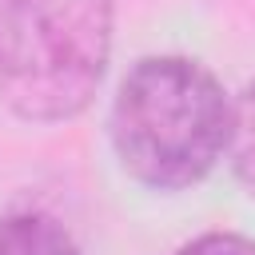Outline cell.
Instances as JSON below:
<instances>
[{
	"label": "cell",
	"instance_id": "cell-1",
	"mask_svg": "<svg viewBox=\"0 0 255 255\" xmlns=\"http://www.w3.org/2000/svg\"><path fill=\"white\" fill-rule=\"evenodd\" d=\"M108 135L120 167L151 191H183L215 171L231 139V100L191 56H143L116 88Z\"/></svg>",
	"mask_w": 255,
	"mask_h": 255
},
{
	"label": "cell",
	"instance_id": "cell-2",
	"mask_svg": "<svg viewBox=\"0 0 255 255\" xmlns=\"http://www.w3.org/2000/svg\"><path fill=\"white\" fill-rule=\"evenodd\" d=\"M112 0H0V104L28 124L88 112L112 60Z\"/></svg>",
	"mask_w": 255,
	"mask_h": 255
},
{
	"label": "cell",
	"instance_id": "cell-3",
	"mask_svg": "<svg viewBox=\"0 0 255 255\" xmlns=\"http://www.w3.org/2000/svg\"><path fill=\"white\" fill-rule=\"evenodd\" d=\"M0 255H84V251L56 215L24 207L0 215Z\"/></svg>",
	"mask_w": 255,
	"mask_h": 255
},
{
	"label": "cell",
	"instance_id": "cell-4",
	"mask_svg": "<svg viewBox=\"0 0 255 255\" xmlns=\"http://www.w3.org/2000/svg\"><path fill=\"white\" fill-rule=\"evenodd\" d=\"M227 159H231V171L243 183V191L255 199V84H247L231 104Z\"/></svg>",
	"mask_w": 255,
	"mask_h": 255
},
{
	"label": "cell",
	"instance_id": "cell-5",
	"mask_svg": "<svg viewBox=\"0 0 255 255\" xmlns=\"http://www.w3.org/2000/svg\"><path fill=\"white\" fill-rule=\"evenodd\" d=\"M175 255H255V239L235 235V231H207L187 239Z\"/></svg>",
	"mask_w": 255,
	"mask_h": 255
}]
</instances>
